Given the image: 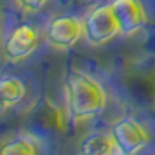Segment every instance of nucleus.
Listing matches in <instances>:
<instances>
[{
	"instance_id": "nucleus-4",
	"label": "nucleus",
	"mask_w": 155,
	"mask_h": 155,
	"mask_svg": "<svg viewBox=\"0 0 155 155\" xmlns=\"http://www.w3.org/2000/svg\"><path fill=\"white\" fill-rule=\"evenodd\" d=\"M110 133L113 136L117 153L133 155L141 152L152 141L148 127L134 117H120L112 124Z\"/></svg>"
},
{
	"instance_id": "nucleus-9",
	"label": "nucleus",
	"mask_w": 155,
	"mask_h": 155,
	"mask_svg": "<svg viewBox=\"0 0 155 155\" xmlns=\"http://www.w3.org/2000/svg\"><path fill=\"white\" fill-rule=\"evenodd\" d=\"M0 152L4 155H35L40 152V143L33 134L19 133L5 140Z\"/></svg>"
},
{
	"instance_id": "nucleus-10",
	"label": "nucleus",
	"mask_w": 155,
	"mask_h": 155,
	"mask_svg": "<svg viewBox=\"0 0 155 155\" xmlns=\"http://www.w3.org/2000/svg\"><path fill=\"white\" fill-rule=\"evenodd\" d=\"M14 2L25 12H38L47 5L49 0H14Z\"/></svg>"
},
{
	"instance_id": "nucleus-3",
	"label": "nucleus",
	"mask_w": 155,
	"mask_h": 155,
	"mask_svg": "<svg viewBox=\"0 0 155 155\" xmlns=\"http://www.w3.org/2000/svg\"><path fill=\"white\" fill-rule=\"evenodd\" d=\"M82 37H84V19L78 16H54L44 28V38L47 45L58 51H68L75 47Z\"/></svg>"
},
{
	"instance_id": "nucleus-7",
	"label": "nucleus",
	"mask_w": 155,
	"mask_h": 155,
	"mask_svg": "<svg viewBox=\"0 0 155 155\" xmlns=\"http://www.w3.org/2000/svg\"><path fill=\"white\" fill-rule=\"evenodd\" d=\"M78 152L84 155H110L117 152L112 133H91L78 143Z\"/></svg>"
},
{
	"instance_id": "nucleus-6",
	"label": "nucleus",
	"mask_w": 155,
	"mask_h": 155,
	"mask_svg": "<svg viewBox=\"0 0 155 155\" xmlns=\"http://www.w3.org/2000/svg\"><path fill=\"white\" fill-rule=\"evenodd\" d=\"M112 9L120 25V35H134L145 28L148 21L147 11L141 0H113Z\"/></svg>"
},
{
	"instance_id": "nucleus-5",
	"label": "nucleus",
	"mask_w": 155,
	"mask_h": 155,
	"mask_svg": "<svg viewBox=\"0 0 155 155\" xmlns=\"http://www.w3.org/2000/svg\"><path fill=\"white\" fill-rule=\"evenodd\" d=\"M40 44V31L33 25H18L4 40V56L11 63L28 59Z\"/></svg>"
},
{
	"instance_id": "nucleus-8",
	"label": "nucleus",
	"mask_w": 155,
	"mask_h": 155,
	"mask_svg": "<svg viewBox=\"0 0 155 155\" xmlns=\"http://www.w3.org/2000/svg\"><path fill=\"white\" fill-rule=\"evenodd\" d=\"M26 96V85L21 78L14 75H4L0 82V98H2V112L21 103Z\"/></svg>"
},
{
	"instance_id": "nucleus-1",
	"label": "nucleus",
	"mask_w": 155,
	"mask_h": 155,
	"mask_svg": "<svg viewBox=\"0 0 155 155\" xmlns=\"http://www.w3.org/2000/svg\"><path fill=\"white\" fill-rule=\"evenodd\" d=\"M66 113L73 120H89L105 112L108 94L103 84L92 75L80 70H71L64 80Z\"/></svg>"
},
{
	"instance_id": "nucleus-2",
	"label": "nucleus",
	"mask_w": 155,
	"mask_h": 155,
	"mask_svg": "<svg viewBox=\"0 0 155 155\" xmlns=\"http://www.w3.org/2000/svg\"><path fill=\"white\" fill-rule=\"evenodd\" d=\"M120 35V25L113 14L112 4L98 5L84 16V38L91 45H105Z\"/></svg>"
}]
</instances>
